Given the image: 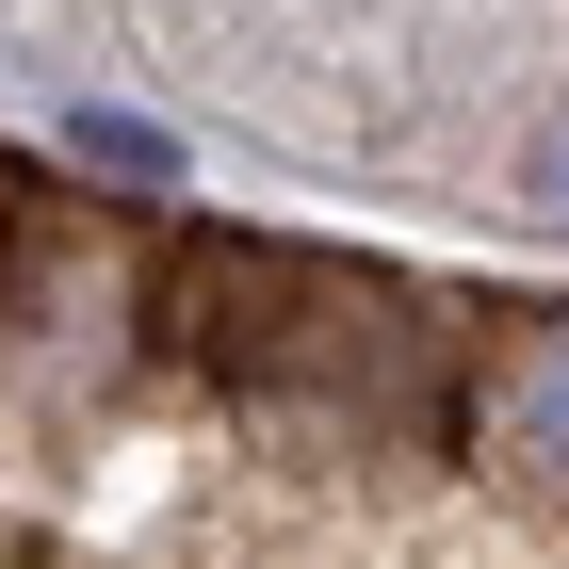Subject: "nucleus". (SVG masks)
<instances>
[{"label":"nucleus","instance_id":"1","mask_svg":"<svg viewBox=\"0 0 569 569\" xmlns=\"http://www.w3.org/2000/svg\"><path fill=\"white\" fill-rule=\"evenodd\" d=\"M163 342L228 391H293V407H375L407 423L439 358V309L375 261H326V244H179L163 261Z\"/></svg>","mask_w":569,"mask_h":569},{"label":"nucleus","instance_id":"2","mask_svg":"<svg viewBox=\"0 0 569 569\" xmlns=\"http://www.w3.org/2000/svg\"><path fill=\"white\" fill-rule=\"evenodd\" d=\"M131 326H163V277H147L131 228L98 212H17L0 228V375L17 391H98Z\"/></svg>","mask_w":569,"mask_h":569},{"label":"nucleus","instance_id":"3","mask_svg":"<svg viewBox=\"0 0 569 569\" xmlns=\"http://www.w3.org/2000/svg\"><path fill=\"white\" fill-rule=\"evenodd\" d=\"M456 456L505 505H553L569 521V293L472 326V358H456Z\"/></svg>","mask_w":569,"mask_h":569},{"label":"nucleus","instance_id":"4","mask_svg":"<svg viewBox=\"0 0 569 569\" xmlns=\"http://www.w3.org/2000/svg\"><path fill=\"white\" fill-rule=\"evenodd\" d=\"M66 147H82L98 179H131V196H163V179H179V147L147 131V114H98V98H82V114H66Z\"/></svg>","mask_w":569,"mask_h":569},{"label":"nucleus","instance_id":"6","mask_svg":"<svg viewBox=\"0 0 569 569\" xmlns=\"http://www.w3.org/2000/svg\"><path fill=\"white\" fill-rule=\"evenodd\" d=\"M0 212H17V163H0Z\"/></svg>","mask_w":569,"mask_h":569},{"label":"nucleus","instance_id":"5","mask_svg":"<svg viewBox=\"0 0 569 569\" xmlns=\"http://www.w3.org/2000/svg\"><path fill=\"white\" fill-rule=\"evenodd\" d=\"M537 196H553V212H569V114H553V131H537Z\"/></svg>","mask_w":569,"mask_h":569}]
</instances>
